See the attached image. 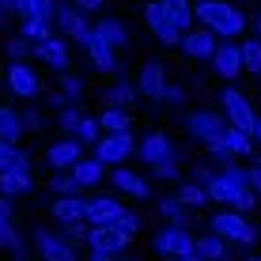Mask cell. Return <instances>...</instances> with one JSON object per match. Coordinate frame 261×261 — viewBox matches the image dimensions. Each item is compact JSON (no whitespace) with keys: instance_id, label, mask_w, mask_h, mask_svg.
<instances>
[{"instance_id":"cell-39","label":"cell","mask_w":261,"mask_h":261,"mask_svg":"<svg viewBox=\"0 0 261 261\" xmlns=\"http://www.w3.org/2000/svg\"><path fill=\"white\" fill-rule=\"evenodd\" d=\"M15 216H0V246H8V250H23L19 246V231H15Z\"/></svg>"},{"instance_id":"cell-20","label":"cell","mask_w":261,"mask_h":261,"mask_svg":"<svg viewBox=\"0 0 261 261\" xmlns=\"http://www.w3.org/2000/svg\"><path fill=\"white\" fill-rule=\"evenodd\" d=\"M182 49L190 53V57H212V49H216V31L212 27H197V31H186V38H182Z\"/></svg>"},{"instance_id":"cell-28","label":"cell","mask_w":261,"mask_h":261,"mask_svg":"<svg viewBox=\"0 0 261 261\" xmlns=\"http://www.w3.org/2000/svg\"><path fill=\"white\" fill-rule=\"evenodd\" d=\"M72 137H76L80 144H84V148H95L98 140H102V121H95V118H80L76 121V129H72Z\"/></svg>"},{"instance_id":"cell-16","label":"cell","mask_w":261,"mask_h":261,"mask_svg":"<svg viewBox=\"0 0 261 261\" xmlns=\"http://www.w3.org/2000/svg\"><path fill=\"white\" fill-rule=\"evenodd\" d=\"M8 87H12L15 95H23V98H34L42 91V80H38V72H34L31 65L12 61V65H8Z\"/></svg>"},{"instance_id":"cell-48","label":"cell","mask_w":261,"mask_h":261,"mask_svg":"<svg viewBox=\"0 0 261 261\" xmlns=\"http://www.w3.org/2000/svg\"><path fill=\"white\" fill-rule=\"evenodd\" d=\"M246 174H250V186H254V190L261 193V159H254V163L246 167Z\"/></svg>"},{"instance_id":"cell-60","label":"cell","mask_w":261,"mask_h":261,"mask_svg":"<svg viewBox=\"0 0 261 261\" xmlns=\"http://www.w3.org/2000/svg\"><path fill=\"white\" fill-rule=\"evenodd\" d=\"M246 261H261V257H246Z\"/></svg>"},{"instance_id":"cell-22","label":"cell","mask_w":261,"mask_h":261,"mask_svg":"<svg viewBox=\"0 0 261 261\" xmlns=\"http://www.w3.org/2000/svg\"><path fill=\"white\" fill-rule=\"evenodd\" d=\"M197 254L204 261H227L231 257V239H223L220 231H208V235L197 239Z\"/></svg>"},{"instance_id":"cell-32","label":"cell","mask_w":261,"mask_h":261,"mask_svg":"<svg viewBox=\"0 0 261 261\" xmlns=\"http://www.w3.org/2000/svg\"><path fill=\"white\" fill-rule=\"evenodd\" d=\"M137 91H140V84H125L121 80V84H114L110 91H106V102L110 106H133L137 102Z\"/></svg>"},{"instance_id":"cell-50","label":"cell","mask_w":261,"mask_h":261,"mask_svg":"<svg viewBox=\"0 0 261 261\" xmlns=\"http://www.w3.org/2000/svg\"><path fill=\"white\" fill-rule=\"evenodd\" d=\"M72 4H80V8H84V12H98V8H102L106 0H72Z\"/></svg>"},{"instance_id":"cell-13","label":"cell","mask_w":261,"mask_h":261,"mask_svg":"<svg viewBox=\"0 0 261 261\" xmlns=\"http://www.w3.org/2000/svg\"><path fill=\"white\" fill-rule=\"evenodd\" d=\"M220 102H223V110H227L231 125H239V129H246V133H257V114H254V106L246 102L242 91H223Z\"/></svg>"},{"instance_id":"cell-44","label":"cell","mask_w":261,"mask_h":261,"mask_svg":"<svg viewBox=\"0 0 261 261\" xmlns=\"http://www.w3.org/2000/svg\"><path fill=\"white\" fill-rule=\"evenodd\" d=\"M46 102H49V106H57V110H65V106H72L76 98H72L65 87H57V91H49V95H46Z\"/></svg>"},{"instance_id":"cell-54","label":"cell","mask_w":261,"mask_h":261,"mask_svg":"<svg viewBox=\"0 0 261 261\" xmlns=\"http://www.w3.org/2000/svg\"><path fill=\"white\" fill-rule=\"evenodd\" d=\"M0 216H15V212H12V201H8V193L0 197Z\"/></svg>"},{"instance_id":"cell-11","label":"cell","mask_w":261,"mask_h":261,"mask_svg":"<svg viewBox=\"0 0 261 261\" xmlns=\"http://www.w3.org/2000/svg\"><path fill=\"white\" fill-rule=\"evenodd\" d=\"M129 231H121L118 223H91V231H87V246L91 250H110V254H121L125 246H129Z\"/></svg>"},{"instance_id":"cell-2","label":"cell","mask_w":261,"mask_h":261,"mask_svg":"<svg viewBox=\"0 0 261 261\" xmlns=\"http://www.w3.org/2000/svg\"><path fill=\"white\" fill-rule=\"evenodd\" d=\"M197 19L204 27H212L216 34H223V38H235V34H242V27H246L242 12L235 4H227V0H197Z\"/></svg>"},{"instance_id":"cell-30","label":"cell","mask_w":261,"mask_h":261,"mask_svg":"<svg viewBox=\"0 0 261 261\" xmlns=\"http://www.w3.org/2000/svg\"><path fill=\"white\" fill-rule=\"evenodd\" d=\"M98 121H102V133H125V129H129V114H125V106H110V102H106V110L98 114Z\"/></svg>"},{"instance_id":"cell-14","label":"cell","mask_w":261,"mask_h":261,"mask_svg":"<svg viewBox=\"0 0 261 261\" xmlns=\"http://www.w3.org/2000/svg\"><path fill=\"white\" fill-rule=\"evenodd\" d=\"M80 155H84V144L72 137V133H68V137H61V140H53L49 148H46V163L53 170H72Z\"/></svg>"},{"instance_id":"cell-17","label":"cell","mask_w":261,"mask_h":261,"mask_svg":"<svg viewBox=\"0 0 261 261\" xmlns=\"http://www.w3.org/2000/svg\"><path fill=\"white\" fill-rule=\"evenodd\" d=\"M121 201L114 193H98V197H87V220L91 223H118L121 220Z\"/></svg>"},{"instance_id":"cell-35","label":"cell","mask_w":261,"mask_h":261,"mask_svg":"<svg viewBox=\"0 0 261 261\" xmlns=\"http://www.w3.org/2000/svg\"><path fill=\"white\" fill-rule=\"evenodd\" d=\"M19 15H42V19H57V0H19Z\"/></svg>"},{"instance_id":"cell-19","label":"cell","mask_w":261,"mask_h":261,"mask_svg":"<svg viewBox=\"0 0 261 261\" xmlns=\"http://www.w3.org/2000/svg\"><path fill=\"white\" fill-rule=\"evenodd\" d=\"M110 186H114L118 193H125V197H148V193H151L148 178H140V174H133V170H125L121 163L114 167V174H110Z\"/></svg>"},{"instance_id":"cell-12","label":"cell","mask_w":261,"mask_h":261,"mask_svg":"<svg viewBox=\"0 0 261 261\" xmlns=\"http://www.w3.org/2000/svg\"><path fill=\"white\" fill-rule=\"evenodd\" d=\"M84 49H87V57H91V65H95L98 72H114V68H118V46H114V42L106 38L98 27L87 34Z\"/></svg>"},{"instance_id":"cell-21","label":"cell","mask_w":261,"mask_h":261,"mask_svg":"<svg viewBox=\"0 0 261 261\" xmlns=\"http://www.w3.org/2000/svg\"><path fill=\"white\" fill-rule=\"evenodd\" d=\"M140 95H148V98H163L167 95V76H163V65L159 61H148V65L140 68Z\"/></svg>"},{"instance_id":"cell-33","label":"cell","mask_w":261,"mask_h":261,"mask_svg":"<svg viewBox=\"0 0 261 261\" xmlns=\"http://www.w3.org/2000/svg\"><path fill=\"white\" fill-rule=\"evenodd\" d=\"M12 167H31V159H27L12 140L0 137V170H12Z\"/></svg>"},{"instance_id":"cell-25","label":"cell","mask_w":261,"mask_h":261,"mask_svg":"<svg viewBox=\"0 0 261 261\" xmlns=\"http://www.w3.org/2000/svg\"><path fill=\"white\" fill-rule=\"evenodd\" d=\"M102 170H106V163L98 155H80L76 167H72V174H76L80 186H98L102 182Z\"/></svg>"},{"instance_id":"cell-53","label":"cell","mask_w":261,"mask_h":261,"mask_svg":"<svg viewBox=\"0 0 261 261\" xmlns=\"http://www.w3.org/2000/svg\"><path fill=\"white\" fill-rule=\"evenodd\" d=\"M167 261H204V257L193 250V254H174V257H167Z\"/></svg>"},{"instance_id":"cell-55","label":"cell","mask_w":261,"mask_h":261,"mask_svg":"<svg viewBox=\"0 0 261 261\" xmlns=\"http://www.w3.org/2000/svg\"><path fill=\"white\" fill-rule=\"evenodd\" d=\"M4 8H12V12H19V0H0Z\"/></svg>"},{"instance_id":"cell-45","label":"cell","mask_w":261,"mask_h":261,"mask_svg":"<svg viewBox=\"0 0 261 261\" xmlns=\"http://www.w3.org/2000/svg\"><path fill=\"white\" fill-rule=\"evenodd\" d=\"M80 118H84V114H80L76 106H65V110H61V129H65V133H72V129H76V121H80Z\"/></svg>"},{"instance_id":"cell-18","label":"cell","mask_w":261,"mask_h":261,"mask_svg":"<svg viewBox=\"0 0 261 261\" xmlns=\"http://www.w3.org/2000/svg\"><path fill=\"white\" fill-rule=\"evenodd\" d=\"M186 125H190V133H193L197 140H204V144H208V140L216 137V133H220L223 125H227V121H223L216 110H193L190 118H186Z\"/></svg>"},{"instance_id":"cell-15","label":"cell","mask_w":261,"mask_h":261,"mask_svg":"<svg viewBox=\"0 0 261 261\" xmlns=\"http://www.w3.org/2000/svg\"><path fill=\"white\" fill-rule=\"evenodd\" d=\"M34 57H38L42 65H49L53 72H65L68 68V42L61 38V34H49V38L34 42Z\"/></svg>"},{"instance_id":"cell-38","label":"cell","mask_w":261,"mask_h":261,"mask_svg":"<svg viewBox=\"0 0 261 261\" xmlns=\"http://www.w3.org/2000/svg\"><path fill=\"white\" fill-rule=\"evenodd\" d=\"M49 186H53V193H80V190H84V186H80L76 182V174H72V170H68V174H65V170H57V174H53L49 178Z\"/></svg>"},{"instance_id":"cell-26","label":"cell","mask_w":261,"mask_h":261,"mask_svg":"<svg viewBox=\"0 0 261 261\" xmlns=\"http://www.w3.org/2000/svg\"><path fill=\"white\" fill-rule=\"evenodd\" d=\"M140 159H144V163H159V159H163V155H170V151H174V148H170V140L163 137V133H148V137H144L140 140Z\"/></svg>"},{"instance_id":"cell-34","label":"cell","mask_w":261,"mask_h":261,"mask_svg":"<svg viewBox=\"0 0 261 261\" xmlns=\"http://www.w3.org/2000/svg\"><path fill=\"white\" fill-rule=\"evenodd\" d=\"M178 197H182V201H186V204H190V208H201V204H204V201H212V193H208V186H204V182H197V178H193V182H190V186H182V190H178Z\"/></svg>"},{"instance_id":"cell-42","label":"cell","mask_w":261,"mask_h":261,"mask_svg":"<svg viewBox=\"0 0 261 261\" xmlns=\"http://www.w3.org/2000/svg\"><path fill=\"white\" fill-rule=\"evenodd\" d=\"M8 53H12V61H23L27 53H34V42L19 34V38H12V42H8Z\"/></svg>"},{"instance_id":"cell-56","label":"cell","mask_w":261,"mask_h":261,"mask_svg":"<svg viewBox=\"0 0 261 261\" xmlns=\"http://www.w3.org/2000/svg\"><path fill=\"white\" fill-rule=\"evenodd\" d=\"M8 15H12V8H4V4H0V23H8Z\"/></svg>"},{"instance_id":"cell-52","label":"cell","mask_w":261,"mask_h":261,"mask_svg":"<svg viewBox=\"0 0 261 261\" xmlns=\"http://www.w3.org/2000/svg\"><path fill=\"white\" fill-rule=\"evenodd\" d=\"M91 261H118L110 250H91Z\"/></svg>"},{"instance_id":"cell-59","label":"cell","mask_w":261,"mask_h":261,"mask_svg":"<svg viewBox=\"0 0 261 261\" xmlns=\"http://www.w3.org/2000/svg\"><path fill=\"white\" fill-rule=\"evenodd\" d=\"M118 261H133V257H118Z\"/></svg>"},{"instance_id":"cell-5","label":"cell","mask_w":261,"mask_h":261,"mask_svg":"<svg viewBox=\"0 0 261 261\" xmlns=\"http://www.w3.org/2000/svg\"><path fill=\"white\" fill-rule=\"evenodd\" d=\"M254 133H246V129H239V125H223L220 133L208 140V151L212 155H220V159H227V155H250V148H254Z\"/></svg>"},{"instance_id":"cell-36","label":"cell","mask_w":261,"mask_h":261,"mask_svg":"<svg viewBox=\"0 0 261 261\" xmlns=\"http://www.w3.org/2000/svg\"><path fill=\"white\" fill-rule=\"evenodd\" d=\"M242 61H246V72L261 76V38H257V34L242 42Z\"/></svg>"},{"instance_id":"cell-43","label":"cell","mask_w":261,"mask_h":261,"mask_svg":"<svg viewBox=\"0 0 261 261\" xmlns=\"http://www.w3.org/2000/svg\"><path fill=\"white\" fill-rule=\"evenodd\" d=\"M61 87H65L72 98H80V91H84V80H80L76 72H68V68H65V72H61Z\"/></svg>"},{"instance_id":"cell-47","label":"cell","mask_w":261,"mask_h":261,"mask_svg":"<svg viewBox=\"0 0 261 261\" xmlns=\"http://www.w3.org/2000/svg\"><path fill=\"white\" fill-rule=\"evenodd\" d=\"M163 102H170V106H182L186 102V91L178 84H167V95H163Z\"/></svg>"},{"instance_id":"cell-51","label":"cell","mask_w":261,"mask_h":261,"mask_svg":"<svg viewBox=\"0 0 261 261\" xmlns=\"http://www.w3.org/2000/svg\"><path fill=\"white\" fill-rule=\"evenodd\" d=\"M212 174H216V170H208V167H197V170H193V178H197V182H204V186L212 182Z\"/></svg>"},{"instance_id":"cell-24","label":"cell","mask_w":261,"mask_h":261,"mask_svg":"<svg viewBox=\"0 0 261 261\" xmlns=\"http://www.w3.org/2000/svg\"><path fill=\"white\" fill-rule=\"evenodd\" d=\"M53 216H57V220H87V197L61 193L57 201H53Z\"/></svg>"},{"instance_id":"cell-4","label":"cell","mask_w":261,"mask_h":261,"mask_svg":"<svg viewBox=\"0 0 261 261\" xmlns=\"http://www.w3.org/2000/svg\"><path fill=\"white\" fill-rule=\"evenodd\" d=\"M212 231H220L223 239L239 242V246H250V242L257 239L254 223L242 216V208H227V204H223V212H216V216H212Z\"/></svg>"},{"instance_id":"cell-3","label":"cell","mask_w":261,"mask_h":261,"mask_svg":"<svg viewBox=\"0 0 261 261\" xmlns=\"http://www.w3.org/2000/svg\"><path fill=\"white\" fill-rule=\"evenodd\" d=\"M144 19H148L151 34H155L159 42H167V46H182L186 27L178 23V15L170 12V4H167V0H151V4L144 8Z\"/></svg>"},{"instance_id":"cell-49","label":"cell","mask_w":261,"mask_h":261,"mask_svg":"<svg viewBox=\"0 0 261 261\" xmlns=\"http://www.w3.org/2000/svg\"><path fill=\"white\" fill-rule=\"evenodd\" d=\"M38 121H42L38 110H27V114H23V125H27V129H38Z\"/></svg>"},{"instance_id":"cell-9","label":"cell","mask_w":261,"mask_h":261,"mask_svg":"<svg viewBox=\"0 0 261 261\" xmlns=\"http://www.w3.org/2000/svg\"><path fill=\"white\" fill-rule=\"evenodd\" d=\"M155 250H159L163 257H174V254H193V250H197V239L182 227V223H167V227L155 235Z\"/></svg>"},{"instance_id":"cell-37","label":"cell","mask_w":261,"mask_h":261,"mask_svg":"<svg viewBox=\"0 0 261 261\" xmlns=\"http://www.w3.org/2000/svg\"><path fill=\"white\" fill-rule=\"evenodd\" d=\"M95 27H98V31H102L118 49L125 46V42H129V31H125V23H121V19H102V23H95Z\"/></svg>"},{"instance_id":"cell-31","label":"cell","mask_w":261,"mask_h":261,"mask_svg":"<svg viewBox=\"0 0 261 261\" xmlns=\"http://www.w3.org/2000/svg\"><path fill=\"white\" fill-rule=\"evenodd\" d=\"M186 208H190V204H186L178 193L159 201V212H163V220H167V223H186V220H190V216H186Z\"/></svg>"},{"instance_id":"cell-8","label":"cell","mask_w":261,"mask_h":261,"mask_svg":"<svg viewBox=\"0 0 261 261\" xmlns=\"http://www.w3.org/2000/svg\"><path fill=\"white\" fill-rule=\"evenodd\" d=\"M133 148H137V140H133L129 129L125 133H102V140L95 144V155L102 159V163L118 167V163H125V159L133 155Z\"/></svg>"},{"instance_id":"cell-40","label":"cell","mask_w":261,"mask_h":261,"mask_svg":"<svg viewBox=\"0 0 261 261\" xmlns=\"http://www.w3.org/2000/svg\"><path fill=\"white\" fill-rule=\"evenodd\" d=\"M61 231H65V235L76 242H87V231H91V220H61Z\"/></svg>"},{"instance_id":"cell-10","label":"cell","mask_w":261,"mask_h":261,"mask_svg":"<svg viewBox=\"0 0 261 261\" xmlns=\"http://www.w3.org/2000/svg\"><path fill=\"white\" fill-rule=\"evenodd\" d=\"M87 15H91V12H84L80 4H61V0H57V27L68 34V38H76L80 46H84L87 34L95 31V27L87 23Z\"/></svg>"},{"instance_id":"cell-57","label":"cell","mask_w":261,"mask_h":261,"mask_svg":"<svg viewBox=\"0 0 261 261\" xmlns=\"http://www.w3.org/2000/svg\"><path fill=\"white\" fill-rule=\"evenodd\" d=\"M254 34H257V38H261V12L254 15Z\"/></svg>"},{"instance_id":"cell-29","label":"cell","mask_w":261,"mask_h":261,"mask_svg":"<svg viewBox=\"0 0 261 261\" xmlns=\"http://www.w3.org/2000/svg\"><path fill=\"white\" fill-rule=\"evenodd\" d=\"M27 129V125H23V114H15L12 110V106H0V137H4V140H19V133Z\"/></svg>"},{"instance_id":"cell-46","label":"cell","mask_w":261,"mask_h":261,"mask_svg":"<svg viewBox=\"0 0 261 261\" xmlns=\"http://www.w3.org/2000/svg\"><path fill=\"white\" fill-rule=\"evenodd\" d=\"M118 227H121V231H129V235H137V231H140L137 212H129V208H125V212H121V220H118Z\"/></svg>"},{"instance_id":"cell-6","label":"cell","mask_w":261,"mask_h":261,"mask_svg":"<svg viewBox=\"0 0 261 261\" xmlns=\"http://www.w3.org/2000/svg\"><path fill=\"white\" fill-rule=\"evenodd\" d=\"M34 246L46 261H80L76 257V242L65 231H34Z\"/></svg>"},{"instance_id":"cell-1","label":"cell","mask_w":261,"mask_h":261,"mask_svg":"<svg viewBox=\"0 0 261 261\" xmlns=\"http://www.w3.org/2000/svg\"><path fill=\"white\" fill-rule=\"evenodd\" d=\"M208 193H212V201H220V204H231V208H242V212H250L257 204V190L250 186V174L242 167H223V170H216L212 174V182H208Z\"/></svg>"},{"instance_id":"cell-27","label":"cell","mask_w":261,"mask_h":261,"mask_svg":"<svg viewBox=\"0 0 261 261\" xmlns=\"http://www.w3.org/2000/svg\"><path fill=\"white\" fill-rule=\"evenodd\" d=\"M49 27L53 19H42V15H19V34L23 38H31V42H42V38H49Z\"/></svg>"},{"instance_id":"cell-7","label":"cell","mask_w":261,"mask_h":261,"mask_svg":"<svg viewBox=\"0 0 261 261\" xmlns=\"http://www.w3.org/2000/svg\"><path fill=\"white\" fill-rule=\"evenodd\" d=\"M212 68H216V76H223V80H235L242 68H246V61H242V42H231V38H223V42H216V49H212Z\"/></svg>"},{"instance_id":"cell-58","label":"cell","mask_w":261,"mask_h":261,"mask_svg":"<svg viewBox=\"0 0 261 261\" xmlns=\"http://www.w3.org/2000/svg\"><path fill=\"white\" fill-rule=\"evenodd\" d=\"M254 137H257V144H261V118H257V133H254Z\"/></svg>"},{"instance_id":"cell-23","label":"cell","mask_w":261,"mask_h":261,"mask_svg":"<svg viewBox=\"0 0 261 261\" xmlns=\"http://www.w3.org/2000/svg\"><path fill=\"white\" fill-rule=\"evenodd\" d=\"M31 167H12V170H0V193L8 197H23L31 193Z\"/></svg>"},{"instance_id":"cell-41","label":"cell","mask_w":261,"mask_h":261,"mask_svg":"<svg viewBox=\"0 0 261 261\" xmlns=\"http://www.w3.org/2000/svg\"><path fill=\"white\" fill-rule=\"evenodd\" d=\"M151 170H155L159 178H174V174H178V155L170 151V155H163L159 163H151Z\"/></svg>"}]
</instances>
